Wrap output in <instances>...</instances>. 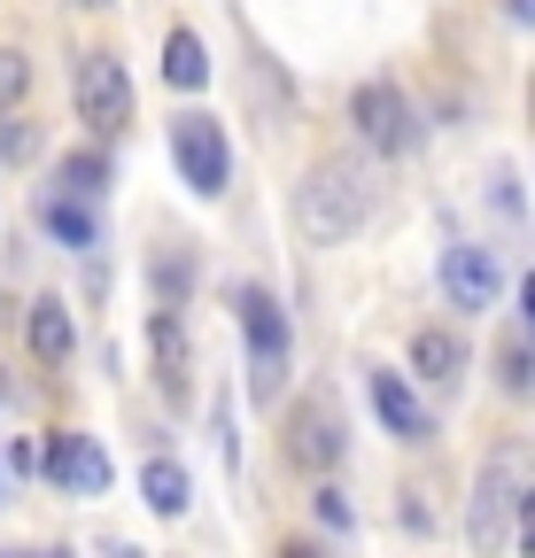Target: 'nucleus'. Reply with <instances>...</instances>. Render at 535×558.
<instances>
[{
	"mask_svg": "<svg viewBox=\"0 0 535 558\" xmlns=\"http://www.w3.org/2000/svg\"><path fill=\"white\" fill-rule=\"evenodd\" d=\"M373 218V171L357 156H318L295 186V233L311 248H342Z\"/></svg>",
	"mask_w": 535,
	"mask_h": 558,
	"instance_id": "f257e3e1",
	"label": "nucleus"
},
{
	"mask_svg": "<svg viewBox=\"0 0 535 558\" xmlns=\"http://www.w3.org/2000/svg\"><path fill=\"white\" fill-rule=\"evenodd\" d=\"M520 497H527V458L504 442L482 458V481H474V505H465V535H474V550H504L512 520H520Z\"/></svg>",
	"mask_w": 535,
	"mask_h": 558,
	"instance_id": "f03ea898",
	"label": "nucleus"
},
{
	"mask_svg": "<svg viewBox=\"0 0 535 558\" xmlns=\"http://www.w3.org/2000/svg\"><path fill=\"white\" fill-rule=\"evenodd\" d=\"M241 326H248V396L256 403H280L288 380V318L264 288H241Z\"/></svg>",
	"mask_w": 535,
	"mask_h": 558,
	"instance_id": "7ed1b4c3",
	"label": "nucleus"
},
{
	"mask_svg": "<svg viewBox=\"0 0 535 558\" xmlns=\"http://www.w3.org/2000/svg\"><path fill=\"white\" fill-rule=\"evenodd\" d=\"M71 101H78V124H86V132L117 140V132L132 124V78H124V62H117V54H78Z\"/></svg>",
	"mask_w": 535,
	"mask_h": 558,
	"instance_id": "20e7f679",
	"label": "nucleus"
},
{
	"mask_svg": "<svg viewBox=\"0 0 535 558\" xmlns=\"http://www.w3.org/2000/svg\"><path fill=\"white\" fill-rule=\"evenodd\" d=\"M171 163H179V179L194 186V194H226V163H233V148H226V124L218 117H171Z\"/></svg>",
	"mask_w": 535,
	"mask_h": 558,
	"instance_id": "39448f33",
	"label": "nucleus"
},
{
	"mask_svg": "<svg viewBox=\"0 0 535 558\" xmlns=\"http://www.w3.org/2000/svg\"><path fill=\"white\" fill-rule=\"evenodd\" d=\"M350 124H357V140H365L373 156H404L412 140H420V124H412V101L396 94V86H380V78L350 94Z\"/></svg>",
	"mask_w": 535,
	"mask_h": 558,
	"instance_id": "423d86ee",
	"label": "nucleus"
},
{
	"mask_svg": "<svg viewBox=\"0 0 535 558\" xmlns=\"http://www.w3.org/2000/svg\"><path fill=\"white\" fill-rule=\"evenodd\" d=\"M288 465H303V473H333V465H342V411H333L326 388H311L295 403V418H288Z\"/></svg>",
	"mask_w": 535,
	"mask_h": 558,
	"instance_id": "0eeeda50",
	"label": "nucleus"
},
{
	"mask_svg": "<svg viewBox=\"0 0 535 558\" xmlns=\"http://www.w3.org/2000/svg\"><path fill=\"white\" fill-rule=\"evenodd\" d=\"M39 473L62 488V497H101V488H109V450L94 435H47Z\"/></svg>",
	"mask_w": 535,
	"mask_h": 558,
	"instance_id": "6e6552de",
	"label": "nucleus"
},
{
	"mask_svg": "<svg viewBox=\"0 0 535 558\" xmlns=\"http://www.w3.org/2000/svg\"><path fill=\"white\" fill-rule=\"evenodd\" d=\"M442 295H450L458 311H497V295H504L497 256L474 248V241H450V248H442Z\"/></svg>",
	"mask_w": 535,
	"mask_h": 558,
	"instance_id": "1a4fd4ad",
	"label": "nucleus"
},
{
	"mask_svg": "<svg viewBox=\"0 0 535 558\" xmlns=\"http://www.w3.org/2000/svg\"><path fill=\"white\" fill-rule=\"evenodd\" d=\"M365 396H373L380 427H388L396 442H427V411H420V396L404 388V373H373V380H365Z\"/></svg>",
	"mask_w": 535,
	"mask_h": 558,
	"instance_id": "9d476101",
	"label": "nucleus"
},
{
	"mask_svg": "<svg viewBox=\"0 0 535 558\" xmlns=\"http://www.w3.org/2000/svg\"><path fill=\"white\" fill-rule=\"evenodd\" d=\"M24 341H32V357H39V365H71L78 326H71V311H62L54 295H39V303H32V318H24Z\"/></svg>",
	"mask_w": 535,
	"mask_h": 558,
	"instance_id": "9b49d317",
	"label": "nucleus"
},
{
	"mask_svg": "<svg viewBox=\"0 0 535 558\" xmlns=\"http://www.w3.org/2000/svg\"><path fill=\"white\" fill-rule=\"evenodd\" d=\"M412 373L435 380V388H450V380L465 373V341H458L450 326H420V333H412Z\"/></svg>",
	"mask_w": 535,
	"mask_h": 558,
	"instance_id": "f8f14e48",
	"label": "nucleus"
},
{
	"mask_svg": "<svg viewBox=\"0 0 535 558\" xmlns=\"http://www.w3.org/2000/svg\"><path fill=\"white\" fill-rule=\"evenodd\" d=\"M148 349H156V380L171 396H186V326H179V311H156L148 318Z\"/></svg>",
	"mask_w": 535,
	"mask_h": 558,
	"instance_id": "ddd939ff",
	"label": "nucleus"
},
{
	"mask_svg": "<svg viewBox=\"0 0 535 558\" xmlns=\"http://www.w3.org/2000/svg\"><path fill=\"white\" fill-rule=\"evenodd\" d=\"M39 226H47L62 248H94V241H101L94 209H86V202H71V194H47V202H39Z\"/></svg>",
	"mask_w": 535,
	"mask_h": 558,
	"instance_id": "4468645a",
	"label": "nucleus"
},
{
	"mask_svg": "<svg viewBox=\"0 0 535 558\" xmlns=\"http://www.w3.org/2000/svg\"><path fill=\"white\" fill-rule=\"evenodd\" d=\"M141 497H148V512L179 520V512L194 505V481H186V465H171V458H148V473H141Z\"/></svg>",
	"mask_w": 535,
	"mask_h": 558,
	"instance_id": "2eb2a0df",
	"label": "nucleus"
},
{
	"mask_svg": "<svg viewBox=\"0 0 535 558\" xmlns=\"http://www.w3.org/2000/svg\"><path fill=\"white\" fill-rule=\"evenodd\" d=\"M163 78H171L179 94H203V86H210V54H203V39H194V32H171V39H163Z\"/></svg>",
	"mask_w": 535,
	"mask_h": 558,
	"instance_id": "dca6fc26",
	"label": "nucleus"
},
{
	"mask_svg": "<svg viewBox=\"0 0 535 558\" xmlns=\"http://www.w3.org/2000/svg\"><path fill=\"white\" fill-rule=\"evenodd\" d=\"M109 186V156H62V171H54V194H71V202H94Z\"/></svg>",
	"mask_w": 535,
	"mask_h": 558,
	"instance_id": "f3484780",
	"label": "nucleus"
},
{
	"mask_svg": "<svg viewBox=\"0 0 535 558\" xmlns=\"http://www.w3.org/2000/svg\"><path fill=\"white\" fill-rule=\"evenodd\" d=\"M24 94H32V54L24 47H0V117H9Z\"/></svg>",
	"mask_w": 535,
	"mask_h": 558,
	"instance_id": "a211bd4d",
	"label": "nucleus"
},
{
	"mask_svg": "<svg viewBox=\"0 0 535 558\" xmlns=\"http://www.w3.org/2000/svg\"><path fill=\"white\" fill-rule=\"evenodd\" d=\"M32 148H39V132H32V124L9 109V117H0V163H24Z\"/></svg>",
	"mask_w": 535,
	"mask_h": 558,
	"instance_id": "6ab92c4d",
	"label": "nucleus"
},
{
	"mask_svg": "<svg viewBox=\"0 0 535 558\" xmlns=\"http://www.w3.org/2000/svg\"><path fill=\"white\" fill-rule=\"evenodd\" d=\"M504 388H512V396L535 388V357H527V349H504Z\"/></svg>",
	"mask_w": 535,
	"mask_h": 558,
	"instance_id": "aec40b11",
	"label": "nucleus"
},
{
	"mask_svg": "<svg viewBox=\"0 0 535 558\" xmlns=\"http://www.w3.org/2000/svg\"><path fill=\"white\" fill-rule=\"evenodd\" d=\"M156 288H163L171 303L186 295V256H156Z\"/></svg>",
	"mask_w": 535,
	"mask_h": 558,
	"instance_id": "412c9836",
	"label": "nucleus"
},
{
	"mask_svg": "<svg viewBox=\"0 0 535 558\" xmlns=\"http://www.w3.org/2000/svg\"><path fill=\"white\" fill-rule=\"evenodd\" d=\"M318 520H326V527H350V505H342V488H318Z\"/></svg>",
	"mask_w": 535,
	"mask_h": 558,
	"instance_id": "4be33fe9",
	"label": "nucleus"
},
{
	"mask_svg": "<svg viewBox=\"0 0 535 558\" xmlns=\"http://www.w3.org/2000/svg\"><path fill=\"white\" fill-rule=\"evenodd\" d=\"M520 326H527V341H535V271L520 279Z\"/></svg>",
	"mask_w": 535,
	"mask_h": 558,
	"instance_id": "5701e85b",
	"label": "nucleus"
},
{
	"mask_svg": "<svg viewBox=\"0 0 535 558\" xmlns=\"http://www.w3.org/2000/svg\"><path fill=\"white\" fill-rule=\"evenodd\" d=\"M520 520H527V558H535V488L520 497Z\"/></svg>",
	"mask_w": 535,
	"mask_h": 558,
	"instance_id": "b1692460",
	"label": "nucleus"
},
{
	"mask_svg": "<svg viewBox=\"0 0 535 558\" xmlns=\"http://www.w3.org/2000/svg\"><path fill=\"white\" fill-rule=\"evenodd\" d=\"M512 24H535V0H512Z\"/></svg>",
	"mask_w": 535,
	"mask_h": 558,
	"instance_id": "393cba45",
	"label": "nucleus"
},
{
	"mask_svg": "<svg viewBox=\"0 0 535 558\" xmlns=\"http://www.w3.org/2000/svg\"><path fill=\"white\" fill-rule=\"evenodd\" d=\"M280 558H318V550H311V543H288V550H280Z\"/></svg>",
	"mask_w": 535,
	"mask_h": 558,
	"instance_id": "a878e982",
	"label": "nucleus"
},
{
	"mask_svg": "<svg viewBox=\"0 0 535 558\" xmlns=\"http://www.w3.org/2000/svg\"><path fill=\"white\" fill-rule=\"evenodd\" d=\"M71 9H109V0H71Z\"/></svg>",
	"mask_w": 535,
	"mask_h": 558,
	"instance_id": "bb28decb",
	"label": "nucleus"
},
{
	"mask_svg": "<svg viewBox=\"0 0 535 558\" xmlns=\"http://www.w3.org/2000/svg\"><path fill=\"white\" fill-rule=\"evenodd\" d=\"M0 411H9V380H0Z\"/></svg>",
	"mask_w": 535,
	"mask_h": 558,
	"instance_id": "cd10ccee",
	"label": "nucleus"
},
{
	"mask_svg": "<svg viewBox=\"0 0 535 558\" xmlns=\"http://www.w3.org/2000/svg\"><path fill=\"white\" fill-rule=\"evenodd\" d=\"M117 558H141V550H117Z\"/></svg>",
	"mask_w": 535,
	"mask_h": 558,
	"instance_id": "c85d7f7f",
	"label": "nucleus"
},
{
	"mask_svg": "<svg viewBox=\"0 0 535 558\" xmlns=\"http://www.w3.org/2000/svg\"><path fill=\"white\" fill-rule=\"evenodd\" d=\"M39 558H62V550H39Z\"/></svg>",
	"mask_w": 535,
	"mask_h": 558,
	"instance_id": "c756f323",
	"label": "nucleus"
}]
</instances>
